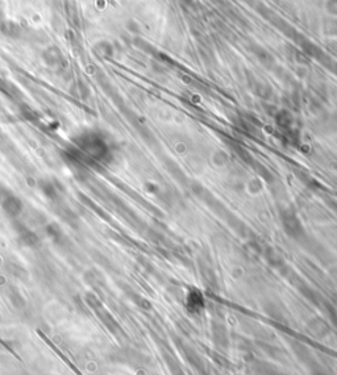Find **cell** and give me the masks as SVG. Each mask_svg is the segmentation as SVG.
<instances>
[{"mask_svg":"<svg viewBox=\"0 0 337 375\" xmlns=\"http://www.w3.org/2000/svg\"><path fill=\"white\" fill-rule=\"evenodd\" d=\"M4 208H6V211H7L9 214H16L20 212L21 205H20V202H18L16 197H9L7 202L4 203Z\"/></svg>","mask_w":337,"mask_h":375,"instance_id":"obj_1","label":"cell"}]
</instances>
